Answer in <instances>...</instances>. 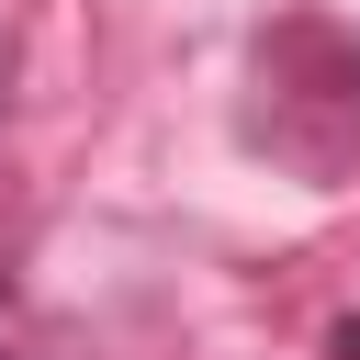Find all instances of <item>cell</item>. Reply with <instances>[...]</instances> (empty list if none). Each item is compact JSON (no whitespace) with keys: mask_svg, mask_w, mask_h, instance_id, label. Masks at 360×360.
<instances>
[{"mask_svg":"<svg viewBox=\"0 0 360 360\" xmlns=\"http://www.w3.org/2000/svg\"><path fill=\"white\" fill-rule=\"evenodd\" d=\"M292 112H326V124H315V158H326V180H338V169L360 158V34L315 22V11H292V22L259 34V112H248V135L270 146Z\"/></svg>","mask_w":360,"mask_h":360,"instance_id":"1","label":"cell"},{"mask_svg":"<svg viewBox=\"0 0 360 360\" xmlns=\"http://www.w3.org/2000/svg\"><path fill=\"white\" fill-rule=\"evenodd\" d=\"M0 360H79V338H68V326H45V338H22V349H0Z\"/></svg>","mask_w":360,"mask_h":360,"instance_id":"2","label":"cell"},{"mask_svg":"<svg viewBox=\"0 0 360 360\" xmlns=\"http://www.w3.org/2000/svg\"><path fill=\"white\" fill-rule=\"evenodd\" d=\"M326 360H360V315H338V338H326Z\"/></svg>","mask_w":360,"mask_h":360,"instance_id":"3","label":"cell"},{"mask_svg":"<svg viewBox=\"0 0 360 360\" xmlns=\"http://www.w3.org/2000/svg\"><path fill=\"white\" fill-rule=\"evenodd\" d=\"M0 315H11V270H0Z\"/></svg>","mask_w":360,"mask_h":360,"instance_id":"4","label":"cell"}]
</instances>
